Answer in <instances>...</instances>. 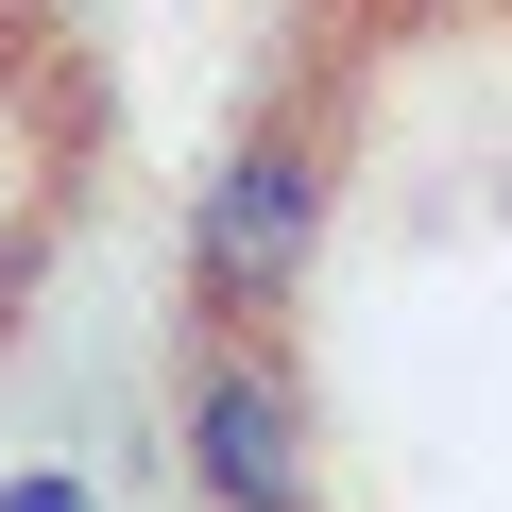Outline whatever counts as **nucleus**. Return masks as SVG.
Returning <instances> with one entry per match:
<instances>
[{
    "instance_id": "nucleus-1",
    "label": "nucleus",
    "mask_w": 512,
    "mask_h": 512,
    "mask_svg": "<svg viewBox=\"0 0 512 512\" xmlns=\"http://www.w3.org/2000/svg\"><path fill=\"white\" fill-rule=\"evenodd\" d=\"M308 239H325V137L308 120H239L205 205H188V256H205V291L222 308H274L308 274Z\"/></svg>"
},
{
    "instance_id": "nucleus-2",
    "label": "nucleus",
    "mask_w": 512,
    "mask_h": 512,
    "mask_svg": "<svg viewBox=\"0 0 512 512\" xmlns=\"http://www.w3.org/2000/svg\"><path fill=\"white\" fill-rule=\"evenodd\" d=\"M188 478H205V512H274V495H308V393H291V359L222 342V359L188 376Z\"/></svg>"
},
{
    "instance_id": "nucleus-3",
    "label": "nucleus",
    "mask_w": 512,
    "mask_h": 512,
    "mask_svg": "<svg viewBox=\"0 0 512 512\" xmlns=\"http://www.w3.org/2000/svg\"><path fill=\"white\" fill-rule=\"evenodd\" d=\"M0 512H86V478H18V495H0Z\"/></svg>"
},
{
    "instance_id": "nucleus-4",
    "label": "nucleus",
    "mask_w": 512,
    "mask_h": 512,
    "mask_svg": "<svg viewBox=\"0 0 512 512\" xmlns=\"http://www.w3.org/2000/svg\"><path fill=\"white\" fill-rule=\"evenodd\" d=\"M274 512H308V495H274Z\"/></svg>"
}]
</instances>
